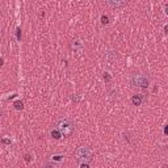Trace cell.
<instances>
[{"label": "cell", "mask_w": 168, "mask_h": 168, "mask_svg": "<svg viewBox=\"0 0 168 168\" xmlns=\"http://www.w3.org/2000/svg\"><path fill=\"white\" fill-rule=\"evenodd\" d=\"M167 133H168V126L164 127V134H167Z\"/></svg>", "instance_id": "15"}, {"label": "cell", "mask_w": 168, "mask_h": 168, "mask_svg": "<svg viewBox=\"0 0 168 168\" xmlns=\"http://www.w3.org/2000/svg\"><path fill=\"white\" fill-rule=\"evenodd\" d=\"M74 127H75L74 122L71 120H68V118H63V120H61L57 124V129L61 131V134L63 137H70L72 131H74Z\"/></svg>", "instance_id": "2"}, {"label": "cell", "mask_w": 168, "mask_h": 168, "mask_svg": "<svg viewBox=\"0 0 168 168\" xmlns=\"http://www.w3.org/2000/svg\"><path fill=\"white\" fill-rule=\"evenodd\" d=\"M75 158H76L79 164H90L92 162V151L90 147L81 146L75 151Z\"/></svg>", "instance_id": "1"}, {"label": "cell", "mask_w": 168, "mask_h": 168, "mask_svg": "<svg viewBox=\"0 0 168 168\" xmlns=\"http://www.w3.org/2000/svg\"><path fill=\"white\" fill-rule=\"evenodd\" d=\"M15 108L20 110V109H22V108H24V104H22L21 101H16V103H15Z\"/></svg>", "instance_id": "9"}, {"label": "cell", "mask_w": 168, "mask_h": 168, "mask_svg": "<svg viewBox=\"0 0 168 168\" xmlns=\"http://www.w3.org/2000/svg\"><path fill=\"white\" fill-rule=\"evenodd\" d=\"M51 137L54 138V139H61V138L63 137V135H62L61 131H59V130L57 129V127H55V129H53V130H51Z\"/></svg>", "instance_id": "7"}, {"label": "cell", "mask_w": 168, "mask_h": 168, "mask_svg": "<svg viewBox=\"0 0 168 168\" xmlns=\"http://www.w3.org/2000/svg\"><path fill=\"white\" fill-rule=\"evenodd\" d=\"M3 143L8 144V143H11V141H8V139H3Z\"/></svg>", "instance_id": "13"}, {"label": "cell", "mask_w": 168, "mask_h": 168, "mask_svg": "<svg viewBox=\"0 0 168 168\" xmlns=\"http://www.w3.org/2000/svg\"><path fill=\"white\" fill-rule=\"evenodd\" d=\"M130 83L134 88H142V90H144V88H147L150 85V80L147 78V75L144 74H134Z\"/></svg>", "instance_id": "3"}, {"label": "cell", "mask_w": 168, "mask_h": 168, "mask_svg": "<svg viewBox=\"0 0 168 168\" xmlns=\"http://www.w3.org/2000/svg\"><path fill=\"white\" fill-rule=\"evenodd\" d=\"M143 98L144 96L142 93H139V95H134L133 97H131V103H133V105H135V107H138V105H141L143 103Z\"/></svg>", "instance_id": "6"}, {"label": "cell", "mask_w": 168, "mask_h": 168, "mask_svg": "<svg viewBox=\"0 0 168 168\" xmlns=\"http://www.w3.org/2000/svg\"><path fill=\"white\" fill-rule=\"evenodd\" d=\"M3 63H4V61H3V59L0 58V66H3Z\"/></svg>", "instance_id": "16"}, {"label": "cell", "mask_w": 168, "mask_h": 168, "mask_svg": "<svg viewBox=\"0 0 168 168\" xmlns=\"http://www.w3.org/2000/svg\"><path fill=\"white\" fill-rule=\"evenodd\" d=\"M108 5H110L112 8H120V7H124L125 4L129 3V0H105Z\"/></svg>", "instance_id": "4"}, {"label": "cell", "mask_w": 168, "mask_h": 168, "mask_svg": "<svg viewBox=\"0 0 168 168\" xmlns=\"http://www.w3.org/2000/svg\"><path fill=\"white\" fill-rule=\"evenodd\" d=\"M104 79H105L107 81H109V80H110V76H109L108 74H105V75H104Z\"/></svg>", "instance_id": "12"}, {"label": "cell", "mask_w": 168, "mask_h": 168, "mask_svg": "<svg viewBox=\"0 0 168 168\" xmlns=\"http://www.w3.org/2000/svg\"><path fill=\"white\" fill-rule=\"evenodd\" d=\"M17 39H21V29H17Z\"/></svg>", "instance_id": "11"}, {"label": "cell", "mask_w": 168, "mask_h": 168, "mask_svg": "<svg viewBox=\"0 0 168 168\" xmlns=\"http://www.w3.org/2000/svg\"><path fill=\"white\" fill-rule=\"evenodd\" d=\"M63 155H54V156H51V160H53V166H54V163H61V162H63Z\"/></svg>", "instance_id": "8"}, {"label": "cell", "mask_w": 168, "mask_h": 168, "mask_svg": "<svg viewBox=\"0 0 168 168\" xmlns=\"http://www.w3.org/2000/svg\"><path fill=\"white\" fill-rule=\"evenodd\" d=\"M71 49L75 53L80 54V53L83 51V49H84V45H83V42H81L80 39H74V41L71 42Z\"/></svg>", "instance_id": "5"}, {"label": "cell", "mask_w": 168, "mask_h": 168, "mask_svg": "<svg viewBox=\"0 0 168 168\" xmlns=\"http://www.w3.org/2000/svg\"><path fill=\"white\" fill-rule=\"evenodd\" d=\"M101 22H103L104 25L109 24V19H108V16H101Z\"/></svg>", "instance_id": "10"}, {"label": "cell", "mask_w": 168, "mask_h": 168, "mask_svg": "<svg viewBox=\"0 0 168 168\" xmlns=\"http://www.w3.org/2000/svg\"><path fill=\"white\" fill-rule=\"evenodd\" d=\"M25 160H26V162H29V160H30V156H29V155H25Z\"/></svg>", "instance_id": "14"}]
</instances>
